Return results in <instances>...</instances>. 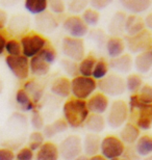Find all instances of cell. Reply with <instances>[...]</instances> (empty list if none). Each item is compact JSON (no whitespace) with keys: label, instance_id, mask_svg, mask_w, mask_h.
Returning <instances> with one entry per match:
<instances>
[{"label":"cell","instance_id":"cell-41","mask_svg":"<svg viewBox=\"0 0 152 160\" xmlns=\"http://www.w3.org/2000/svg\"><path fill=\"white\" fill-rule=\"evenodd\" d=\"M89 2L88 1H81V0H75V1H71L68 3V9L72 12L75 16H78V14L82 12L88 8Z\"/></svg>","mask_w":152,"mask_h":160},{"label":"cell","instance_id":"cell-38","mask_svg":"<svg viewBox=\"0 0 152 160\" xmlns=\"http://www.w3.org/2000/svg\"><path fill=\"white\" fill-rule=\"evenodd\" d=\"M60 65L63 67L64 71L67 73L68 75L72 76V77H76L78 76V62H75L73 60H70L68 58H64L60 60Z\"/></svg>","mask_w":152,"mask_h":160},{"label":"cell","instance_id":"cell-20","mask_svg":"<svg viewBox=\"0 0 152 160\" xmlns=\"http://www.w3.org/2000/svg\"><path fill=\"white\" fill-rule=\"evenodd\" d=\"M35 160H59V147L52 142H45L44 145L37 151L34 155Z\"/></svg>","mask_w":152,"mask_h":160},{"label":"cell","instance_id":"cell-4","mask_svg":"<svg viewBox=\"0 0 152 160\" xmlns=\"http://www.w3.org/2000/svg\"><path fill=\"white\" fill-rule=\"evenodd\" d=\"M20 43L22 47V55L27 57L28 59L38 55L44 48L50 45L48 40L43 34L35 32V31H30V32H27L24 36H22Z\"/></svg>","mask_w":152,"mask_h":160},{"label":"cell","instance_id":"cell-46","mask_svg":"<svg viewBox=\"0 0 152 160\" xmlns=\"http://www.w3.org/2000/svg\"><path fill=\"white\" fill-rule=\"evenodd\" d=\"M8 23V12L4 9L0 8V30H2Z\"/></svg>","mask_w":152,"mask_h":160},{"label":"cell","instance_id":"cell-15","mask_svg":"<svg viewBox=\"0 0 152 160\" xmlns=\"http://www.w3.org/2000/svg\"><path fill=\"white\" fill-rule=\"evenodd\" d=\"M50 91L57 97L69 99L71 96V80L65 76H60L51 82Z\"/></svg>","mask_w":152,"mask_h":160},{"label":"cell","instance_id":"cell-19","mask_svg":"<svg viewBox=\"0 0 152 160\" xmlns=\"http://www.w3.org/2000/svg\"><path fill=\"white\" fill-rule=\"evenodd\" d=\"M141 136V130L135 126L134 123H126L122 127L120 131V136L119 138L122 140L124 145H134L138 142V139Z\"/></svg>","mask_w":152,"mask_h":160},{"label":"cell","instance_id":"cell-14","mask_svg":"<svg viewBox=\"0 0 152 160\" xmlns=\"http://www.w3.org/2000/svg\"><path fill=\"white\" fill-rule=\"evenodd\" d=\"M109 99L107 96L103 95L102 92H95L86 100V106L90 113L94 114H101L105 113L109 108Z\"/></svg>","mask_w":152,"mask_h":160},{"label":"cell","instance_id":"cell-54","mask_svg":"<svg viewBox=\"0 0 152 160\" xmlns=\"http://www.w3.org/2000/svg\"><path fill=\"white\" fill-rule=\"evenodd\" d=\"M150 52H151V54H152V48H151V50H150Z\"/></svg>","mask_w":152,"mask_h":160},{"label":"cell","instance_id":"cell-27","mask_svg":"<svg viewBox=\"0 0 152 160\" xmlns=\"http://www.w3.org/2000/svg\"><path fill=\"white\" fill-rule=\"evenodd\" d=\"M69 128L67 122L63 119H57L51 124L45 125L43 128V135L44 137H47V138H52L53 136L57 135L60 133H63L65 131H67V129Z\"/></svg>","mask_w":152,"mask_h":160},{"label":"cell","instance_id":"cell-48","mask_svg":"<svg viewBox=\"0 0 152 160\" xmlns=\"http://www.w3.org/2000/svg\"><path fill=\"white\" fill-rule=\"evenodd\" d=\"M144 22H145V26L149 29V31H152V12L148 14L146 17H145Z\"/></svg>","mask_w":152,"mask_h":160},{"label":"cell","instance_id":"cell-50","mask_svg":"<svg viewBox=\"0 0 152 160\" xmlns=\"http://www.w3.org/2000/svg\"><path fill=\"white\" fill-rule=\"evenodd\" d=\"M74 160H90V157L86 156L85 154H81V155H79L78 157H76Z\"/></svg>","mask_w":152,"mask_h":160},{"label":"cell","instance_id":"cell-22","mask_svg":"<svg viewBox=\"0 0 152 160\" xmlns=\"http://www.w3.org/2000/svg\"><path fill=\"white\" fill-rule=\"evenodd\" d=\"M35 24L42 32H50L57 27L59 22H57L53 14L45 12L44 14L39 15L35 18Z\"/></svg>","mask_w":152,"mask_h":160},{"label":"cell","instance_id":"cell-18","mask_svg":"<svg viewBox=\"0 0 152 160\" xmlns=\"http://www.w3.org/2000/svg\"><path fill=\"white\" fill-rule=\"evenodd\" d=\"M105 48L108 56L112 59L117 58V57L123 55L125 52L126 49L125 41L121 37H111L106 40Z\"/></svg>","mask_w":152,"mask_h":160},{"label":"cell","instance_id":"cell-5","mask_svg":"<svg viewBox=\"0 0 152 160\" xmlns=\"http://www.w3.org/2000/svg\"><path fill=\"white\" fill-rule=\"evenodd\" d=\"M129 118V107L124 100H115L109 105L106 116V123L111 128L118 129L127 123Z\"/></svg>","mask_w":152,"mask_h":160},{"label":"cell","instance_id":"cell-13","mask_svg":"<svg viewBox=\"0 0 152 160\" xmlns=\"http://www.w3.org/2000/svg\"><path fill=\"white\" fill-rule=\"evenodd\" d=\"M64 30L68 33V37L82 39L89 32V27L86 26L80 16H69L63 22Z\"/></svg>","mask_w":152,"mask_h":160},{"label":"cell","instance_id":"cell-24","mask_svg":"<svg viewBox=\"0 0 152 160\" xmlns=\"http://www.w3.org/2000/svg\"><path fill=\"white\" fill-rule=\"evenodd\" d=\"M122 6L132 15H139L145 12L150 8L152 2L150 0H123Z\"/></svg>","mask_w":152,"mask_h":160},{"label":"cell","instance_id":"cell-21","mask_svg":"<svg viewBox=\"0 0 152 160\" xmlns=\"http://www.w3.org/2000/svg\"><path fill=\"white\" fill-rule=\"evenodd\" d=\"M22 88L27 92V95L29 96L32 102H34L35 105L42 100V98H43V96H44L45 88L43 84H41V83L37 81L35 79L27 80V81L24 83Z\"/></svg>","mask_w":152,"mask_h":160},{"label":"cell","instance_id":"cell-51","mask_svg":"<svg viewBox=\"0 0 152 160\" xmlns=\"http://www.w3.org/2000/svg\"><path fill=\"white\" fill-rule=\"evenodd\" d=\"M113 160H130L129 158H116V159H113Z\"/></svg>","mask_w":152,"mask_h":160},{"label":"cell","instance_id":"cell-34","mask_svg":"<svg viewBox=\"0 0 152 160\" xmlns=\"http://www.w3.org/2000/svg\"><path fill=\"white\" fill-rule=\"evenodd\" d=\"M109 72V63L106 62L104 58L97 59L95 68H94L92 78H94L96 81H99L103 78H105L108 75Z\"/></svg>","mask_w":152,"mask_h":160},{"label":"cell","instance_id":"cell-8","mask_svg":"<svg viewBox=\"0 0 152 160\" xmlns=\"http://www.w3.org/2000/svg\"><path fill=\"white\" fill-rule=\"evenodd\" d=\"M126 151V146L116 135H106L101 139L100 155L107 160L121 158Z\"/></svg>","mask_w":152,"mask_h":160},{"label":"cell","instance_id":"cell-9","mask_svg":"<svg viewBox=\"0 0 152 160\" xmlns=\"http://www.w3.org/2000/svg\"><path fill=\"white\" fill-rule=\"evenodd\" d=\"M61 51L66 58L79 62L86 56V46L82 39L65 37L61 41Z\"/></svg>","mask_w":152,"mask_h":160},{"label":"cell","instance_id":"cell-2","mask_svg":"<svg viewBox=\"0 0 152 160\" xmlns=\"http://www.w3.org/2000/svg\"><path fill=\"white\" fill-rule=\"evenodd\" d=\"M129 114L134 125L140 130H150L152 128V104H144L139 100L138 95L130 96L128 102Z\"/></svg>","mask_w":152,"mask_h":160},{"label":"cell","instance_id":"cell-43","mask_svg":"<svg viewBox=\"0 0 152 160\" xmlns=\"http://www.w3.org/2000/svg\"><path fill=\"white\" fill-rule=\"evenodd\" d=\"M34 152H32L28 147L20 149L16 154L15 160H34Z\"/></svg>","mask_w":152,"mask_h":160},{"label":"cell","instance_id":"cell-39","mask_svg":"<svg viewBox=\"0 0 152 160\" xmlns=\"http://www.w3.org/2000/svg\"><path fill=\"white\" fill-rule=\"evenodd\" d=\"M138 98L142 103L152 104V85L144 84L138 92Z\"/></svg>","mask_w":152,"mask_h":160},{"label":"cell","instance_id":"cell-47","mask_svg":"<svg viewBox=\"0 0 152 160\" xmlns=\"http://www.w3.org/2000/svg\"><path fill=\"white\" fill-rule=\"evenodd\" d=\"M6 41H8V39H6L5 34L3 33L2 30H0V55L4 52V47H5Z\"/></svg>","mask_w":152,"mask_h":160},{"label":"cell","instance_id":"cell-31","mask_svg":"<svg viewBox=\"0 0 152 160\" xmlns=\"http://www.w3.org/2000/svg\"><path fill=\"white\" fill-rule=\"evenodd\" d=\"M16 102L20 109L23 111H32L37 109V105L32 102L30 97L23 88H19L16 92Z\"/></svg>","mask_w":152,"mask_h":160},{"label":"cell","instance_id":"cell-33","mask_svg":"<svg viewBox=\"0 0 152 160\" xmlns=\"http://www.w3.org/2000/svg\"><path fill=\"white\" fill-rule=\"evenodd\" d=\"M143 85H144L143 79H142L141 75L137 74V73H134V74L128 75L125 79L126 91L131 92V95L138 94Z\"/></svg>","mask_w":152,"mask_h":160},{"label":"cell","instance_id":"cell-36","mask_svg":"<svg viewBox=\"0 0 152 160\" xmlns=\"http://www.w3.org/2000/svg\"><path fill=\"white\" fill-rule=\"evenodd\" d=\"M4 52L8 56H19L22 55V47L20 41L17 39H8L5 43Z\"/></svg>","mask_w":152,"mask_h":160},{"label":"cell","instance_id":"cell-1","mask_svg":"<svg viewBox=\"0 0 152 160\" xmlns=\"http://www.w3.org/2000/svg\"><path fill=\"white\" fill-rule=\"evenodd\" d=\"M64 120L67 122L68 126L73 129L85 125L86 119L90 116V111L86 106V101L79 100L73 97L67 99L63 106Z\"/></svg>","mask_w":152,"mask_h":160},{"label":"cell","instance_id":"cell-25","mask_svg":"<svg viewBox=\"0 0 152 160\" xmlns=\"http://www.w3.org/2000/svg\"><path fill=\"white\" fill-rule=\"evenodd\" d=\"M134 67L141 74L149 72L152 69V54L150 51L137 54L134 59Z\"/></svg>","mask_w":152,"mask_h":160},{"label":"cell","instance_id":"cell-42","mask_svg":"<svg viewBox=\"0 0 152 160\" xmlns=\"http://www.w3.org/2000/svg\"><path fill=\"white\" fill-rule=\"evenodd\" d=\"M66 3L61 0H51L48 1V9L50 11L51 14L54 15H61L66 12Z\"/></svg>","mask_w":152,"mask_h":160},{"label":"cell","instance_id":"cell-11","mask_svg":"<svg viewBox=\"0 0 152 160\" xmlns=\"http://www.w3.org/2000/svg\"><path fill=\"white\" fill-rule=\"evenodd\" d=\"M125 45L131 53L140 54L150 51L152 48V32L145 29L134 37H126Z\"/></svg>","mask_w":152,"mask_h":160},{"label":"cell","instance_id":"cell-7","mask_svg":"<svg viewBox=\"0 0 152 160\" xmlns=\"http://www.w3.org/2000/svg\"><path fill=\"white\" fill-rule=\"evenodd\" d=\"M97 89H99L100 92L107 97H117L124 94L126 91L125 79L116 73H108L105 78L97 81Z\"/></svg>","mask_w":152,"mask_h":160},{"label":"cell","instance_id":"cell-30","mask_svg":"<svg viewBox=\"0 0 152 160\" xmlns=\"http://www.w3.org/2000/svg\"><path fill=\"white\" fill-rule=\"evenodd\" d=\"M97 58L94 54H86L78 62V74L85 77H92Z\"/></svg>","mask_w":152,"mask_h":160},{"label":"cell","instance_id":"cell-53","mask_svg":"<svg viewBox=\"0 0 152 160\" xmlns=\"http://www.w3.org/2000/svg\"><path fill=\"white\" fill-rule=\"evenodd\" d=\"M2 91V82H1V80H0V92H1Z\"/></svg>","mask_w":152,"mask_h":160},{"label":"cell","instance_id":"cell-26","mask_svg":"<svg viewBox=\"0 0 152 160\" xmlns=\"http://www.w3.org/2000/svg\"><path fill=\"white\" fill-rule=\"evenodd\" d=\"M105 124H106L105 118L101 116V114L90 113L89 118L86 119L85 123V127L90 133L99 134L100 132H102L104 130Z\"/></svg>","mask_w":152,"mask_h":160},{"label":"cell","instance_id":"cell-37","mask_svg":"<svg viewBox=\"0 0 152 160\" xmlns=\"http://www.w3.org/2000/svg\"><path fill=\"white\" fill-rule=\"evenodd\" d=\"M45 142V137L41 131H34L29 135V142H28V148L32 152H37Z\"/></svg>","mask_w":152,"mask_h":160},{"label":"cell","instance_id":"cell-17","mask_svg":"<svg viewBox=\"0 0 152 160\" xmlns=\"http://www.w3.org/2000/svg\"><path fill=\"white\" fill-rule=\"evenodd\" d=\"M146 29L144 19L137 15H129L126 17L125 25H124V32L126 37H134L135 34L141 33L142 31Z\"/></svg>","mask_w":152,"mask_h":160},{"label":"cell","instance_id":"cell-23","mask_svg":"<svg viewBox=\"0 0 152 160\" xmlns=\"http://www.w3.org/2000/svg\"><path fill=\"white\" fill-rule=\"evenodd\" d=\"M132 67H134V58L129 54H123L117 58H113L109 62V68L123 74L128 73Z\"/></svg>","mask_w":152,"mask_h":160},{"label":"cell","instance_id":"cell-12","mask_svg":"<svg viewBox=\"0 0 152 160\" xmlns=\"http://www.w3.org/2000/svg\"><path fill=\"white\" fill-rule=\"evenodd\" d=\"M5 63L12 74L19 80H27L30 75L29 59L24 55L6 56Z\"/></svg>","mask_w":152,"mask_h":160},{"label":"cell","instance_id":"cell-40","mask_svg":"<svg viewBox=\"0 0 152 160\" xmlns=\"http://www.w3.org/2000/svg\"><path fill=\"white\" fill-rule=\"evenodd\" d=\"M30 123L32 128L35 131H41L43 130V128L45 126L43 116L41 114V112L38 109H34L31 111V118H30Z\"/></svg>","mask_w":152,"mask_h":160},{"label":"cell","instance_id":"cell-16","mask_svg":"<svg viewBox=\"0 0 152 160\" xmlns=\"http://www.w3.org/2000/svg\"><path fill=\"white\" fill-rule=\"evenodd\" d=\"M100 145L101 138L99 134L88 133L82 140V152L88 157L100 154Z\"/></svg>","mask_w":152,"mask_h":160},{"label":"cell","instance_id":"cell-49","mask_svg":"<svg viewBox=\"0 0 152 160\" xmlns=\"http://www.w3.org/2000/svg\"><path fill=\"white\" fill-rule=\"evenodd\" d=\"M90 160H107V159H105L102 155L98 154V155H95V156H92V157H90Z\"/></svg>","mask_w":152,"mask_h":160},{"label":"cell","instance_id":"cell-10","mask_svg":"<svg viewBox=\"0 0 152 160\" xmlns=\"http://www.w3.org/2000/svg\"><path fill=\"white\" fill-rule=\"evenodd\" d=\"M57 147H59L60 157L64 160H74L82 154V139L75 134H71L65 137Z\"/></svg>","mask_w":152,"mask_h":160},{"label":"cell","instance_id":"cell-28","mask_svg":"<svg viewBox=\"0 0 152 160\" xmlns=\"http://www.w3.org/2000/svg\"><path fill=\"white\" fill-rule=\"evenodd\" d=\"M134 151L142 157H148L152 155V136L149 134L141 135L138 142H135Z\"/></svg>","mask_w":152,"mask_h":160},{"label":"cell","instance_id":"cell-32","mask_svg":"<svg viewBox=\"0 0 152 160\" xmlns=\"http://www.w3.org/2000/svg\"><path fill=\"white\" fill-rule=\"evenodd\" d=\"M25 9L32 15H42L48 9L47 0H26L24 2Z\"/></svg>","mask_w":152,"mask_h":160},{"label":"cell","instance_id":"cell-52","mask_svg":"<svg viewBox=\"0 0 152 160\" xmlns=\"http://www.w3.org/2000/svg\"><path fill=\"white\" fill-rule=\"evenodd\" d=\"M144 160H152V155L148 156V157H145V158H144Z\"/></svg>","mask_w":152,"mask_h":160},{"label":"cell","instance_id":"cell-3","mask_svg":"<svg viewBox=\"0 0 152 160\" xmlns=\"http://www.w3.org/2000/svg\"><path fill=\"white\" fill-rule=\"evenodd\" d=\"M57 58V52L51 45L44 48L38 55L29 59L30 74L35 77H43L50 72L51 65Z\"/></svg>","mask_w":152,"mask_h":160},{"label":"cell","instance_id":"cell-29","mask_svg":"<svg viewBox=\"0 0 152 160\" xmlns=\"http://www.w3.org/2000/svg\"><path fill=\"white\" fill-rule=\"evenodd\" d=\"M126 14L123 12H117L109 22L108 30L112 37H119L122 32H124V25L126 20Z\"/></svg>","mask_w":152,"mask_h":160},{"label":"cell","instance_id":"cell-44","mask_svg":"<svg viewBox=\"0 0 152 160\" xmlns=\"http://www.w3.org/2000/svg\"><path fill=\"white\" fill-rule=\"evenodd\" d=\"M112 2L107 1V0H92V1L90 2V5H91V8L99 12V11H101V9L106 8Z\"/></svg>","mask_w":152,"mask_h":160},{"label":"cell","instance_id":"cell-6","mask_svg":"<svg viewBox=\"0 0 152 160\" xmlns=\"http://www.w3.org/2000/svg\"><path fill=\"white\" fill-rule=\"evenodd\" d=\"M97 81L92 77L76 76L71 79V96L75 99L86 101L96 92Z\"/></svg>","mask_w":152,"mask_h":160},{"label":"cell","instance_id":"cell-35","mask_svg":"<svg viewBox=\"0 0 152 160\" xmlns=\"http://www.w3.org/2000/svg\"><path fill=\"white\" fill-rule=\"evenodd\" d=\"M81 19L88 27H94L99 23L100 21V14L99 12L95 11L91 8H88L81 14Z\"/></svg>","mask_w":152,"mask_h":160},{"label":"cell","instance_id":"cell-45","mask_svg":"<svg viewBox=\"0 0 152 160\" xmlns=\"http://www.w3.org/2000/svg\"><path fill=\"white\" fill-rule=\"evenodd\" d=\"M16 155L11 149L0 148V160H15Z\"/></svg>","mask_w":152,"mask_h":160}]
</instances>
